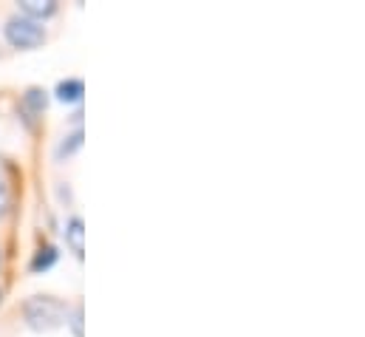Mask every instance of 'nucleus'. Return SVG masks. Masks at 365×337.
<instances>
[{
	"label": "nucleus",
	"instance_id": "0eeeda50",
	"mask_svg": "<svg viewBox=\"0 0 365 337\" xmlns=\"http://www.w3.org/2000/svg\"><path fill=\"white\" fill-rule=\"evenodd\" d=\"M80 148H83V128H77L74 134H68V136L63 139V145H60L57 154H60V156H71V154L80 151Z\"/></svg>",
	"mask_w": 365,
	"mask_h": 337
},
{
	"label": "nucleus",
	"instance_id": "7ed1b4c3",
	"mask_svg": "<svg viewBox=\"0 0 365 337\" xmlns=\"http://www.w3.org/2000/svg\"><path fill=\"white\" fill-rule=\"evenodd\" d=\"M57 11V0H20V14L31 17L37 23H43L46 17H51Z\"/></svg>",
	"mask_w": 365,
	"mask_h": 337
},
{
	"label": "nucleus",
	"instance_id": "39448f33",
	"mask_svg": "<svg viewBox=\"0 0 365 337\" xmlns=\"http://www.w3.org/2000/svg\"><path fill=\"white\" fill-rule=\"evenodd\" d=\"M83 80H63L57 85V99L60 102H80L83 99Z\"/></svg>",
	"mask_w": 365,
	"mask_h": 337
},
{
	"label": "nucleus",
	"instance_id": "423d86ee",
	"mask_svg": "<svg viewBox=\"0 0 365 337\" xmlns=\"http://www.w3.org/2000/svg\"><path fill=\"white\" fill-rule=\"evenodd\" d=\"M54 261H57V250H54V247H43L40 253L34 255V261H31V269H34V272H43V269H48Z\"/></svg>",
	"mask_w": 365,
	"mask_h": 337
},
{
	"label": "nucleus",
	"instance_id": "6e6552de",
	"mask_svg": "<svg viewBox=\"0 0 365 337\" xmlns=\"http://www.w3.org/2000/svg\"><path fill=\"white\" fill-rule=\"evenodd\" d=\"M23 102H26L34 114H40V111L46 108V91H40V88H29L26 96H23Z\"/></svg>",
	"mask_w": 365,
	"mask_h": 337
},
{
	"label": "nucleus",
	"instance_id": "20e7f679",
	"mask_svg": "<svg viewBox=\"0 0 365 337\" xmlns=\"http://www.w3.org/2000/svg\"><path fill=\"white\" fill-rule=\"evenodd\" d=\"M83 236H86V230H83V218H80V216H71L68 224H66V244L71 247V253L77 255V258H83V250H86Z\"/></svg>",
	"mask_w": 365,
	"mask_h": 337
},
{
	"label": "nucleus",
	"instance_id": "1a4fd4ad",
	"mask_svg": "<svg viewBox=\"0 0 365 337\" xmlns=\"http://www.w3.org/2000/svg\"><path fill=\"white\" fill-rule=\"evenodd\" d=\"M66 321L71 323V332H74V337H83V303H77Z\"/></svg>",
	"mask_w": 365,
	"mask_h": 337
},
{
	"label": "nucleus",
	"instance_id": "f03ea898",
	"mask_svg": "<svg viewBox=\"0 0 365 337\" xmlns=\"http://www.w3.org/2000/svg\"><path fill=\"white\" fill-rule=\"evenodd\" d=\"M3 34H6L9 46H14V49H37V46H43V40H46V29H43L37 20L23 17V14L9 17Z\"/></svg>",
	"mask_w": 365,
	"mask_h": 337
},
{
	"label": "nucleus",
	"instance_id": "9d476101",
	"mask_svg": "<svg viewBox=\"0 0 365 337\" xmlns=\"http://www.w3.org/2000/svg\"><path fill=\"white\" fill-rule=\"evenodd\" d=\"M6 210H9V193H6V187L0 184V218L6 216Z\"/></svg>",
	"mask_w": 365,
	"mask_h": 337
},
{
	"label": "nucleus",
	"instance_id": "f257e3e1",
	"mask_svg": "<svg viewBox=\"0 0 365 337\" xmlns=\"http://www.w3.org/2000/svg\"><path fill=\"white\" fill-rule=\"evenodd\" d=\"M23 318L29 323V329L34 332H51L57 326L66 323L68 318V306L60 301V298H51V295H34L26 301L23 306Z\"/></svg>",
	"mask_w": 365,
	"mask_h": 337
}]
</instances>
